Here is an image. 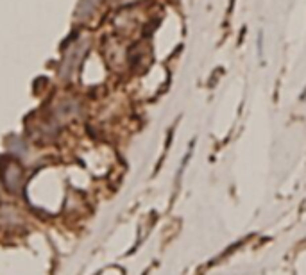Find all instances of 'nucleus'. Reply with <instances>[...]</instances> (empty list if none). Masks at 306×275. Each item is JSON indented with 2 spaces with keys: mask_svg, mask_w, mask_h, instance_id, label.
I'll use <instances>...</instances> for the list:
<instances>
[{
  "mask_svg": "<svg viewBox=\"0 0 306 275\" xmlns=\"http://www.w3.org/2000/svg\"><path fill=\"white\" fill-rule=\"evenodd\" d=\"M305 95H306V89H305Z\"/></svg>",
  "mask_w": 306,
  "mask_h": 275,
  "instance_id": "f257e3e1",
  "label": "nucleus"
}]
</instances>
